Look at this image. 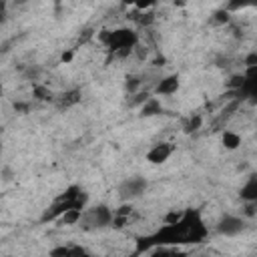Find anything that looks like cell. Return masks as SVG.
<instances>
[{"mask_svg": "<svg viewBox=\"0 0 257 257\" xmlns=\"http://www.w3.org/2000/svg\"><path fill=\"white\" fill-rule=\"evenodd\" d=\"M145 191H147V181L143 177H128L118 187V195L124 201H133V199L141 197Z\"/></svg>", "mask_w": 257, "mask_h": 257, "instance_id": "cell-2", "label": "cell"}, {"mask_svg": "<svg viewBox=\"0 0 257 257\" xmlns=\"http://www.w3.org/2000/svg\"><path fill=\"white\" fill-rule=\"evenodd\" d=\"M201 124H203V118H201L199 114H195V116H191V118L187 120L185 131H187V133H195V131H199V128H201Z\"/></svg>", "mask_w": 257, "mask_h": 257, "instance_id": "cell-15", "label": "cell"}, {"mask_svg": "<svg viewBox=\"0 0 257 257\" xmlns=\"http://www.w3.org/2000/svg\"><path fill=\"white\" fill-rule=\"evenodd\" d=\"M243 84H245V74H235V76H231V80H229V86L231 88H243Z\"/></svg>", "mask_w": 257, "mask_h": 257, "instance_id": "cell-18", "label": "cell"}, {"mask_svg": "<svg viewBox=\"0 0 257 257\" xmlns=\"http://www.w3.org/2000/svg\"><path fill=\"white\" fill-rule=\"evenodd\" d=\"M229 20V10L225 8V10H217L215 14H213V18H211V22L213 24H225Z\"/></svg>", "mask_w": 257, "mask_h": 257, "instance_id": "cell-16", "label": "cell"}, {"mask_svg": "<svg viewBox=\"0 0 257 257\" xmlns=\"http://www.w3.org/2000/svg\"><path fill=\"white\" fill-rule=\"evenodd\" d=\"M217 231L225 237H235V235L245 231V221L241 217H235V215H225L217 223Z\"/></svg>", "mask_w": 257, "mask_h": 257, "instance_id": "cell-3", "label": "cell"}, {"mask_svg": "<svg viewBox=\"0 0 257 257\" xmlns=\"http://www.w3.org/2000/svg\"><path fill=\"white\" fill-rule=\"evenodd\" d=\"M163 108H161V102L155 98V96H149L143 104H141V116H155L159 114Z\"/></svg>", "mask_w": 257, "mask_h": 257, "instance_id": "cell-8", "label": "cell"}, {"mask_svg": "<svg viewBox=\"0 0 257 257\" xmlns=\"http://www.w3.org/2000/svg\"><path fill=\"white\" fill-rule=\"evenodd\" d=\"M221 143H223L225 149L233 151V149H237V147L241 145V137H239L237 133H233V131H225V133L221 135Z\"/></svg>", "mask_w": 257, "mask_h": 257, "instance_id": "cell-10", "label": "cell"}, {"mask_svg": "<svg viewBox=\"0 0 257 257\" xmlns=\"http://www.w3.org/2000/svg\"><path fill=\"white\" fill-rule=\"evenodd\" d=\"M179 84H181L179 74H169V76H165V78L159 80L155 92H157V94H173V92L179 90Z\"/></svg>", "mask_w": 257, "mask_h": 257, "instance_id": "cell-6", "label": "cell"}, {"mask_svg": "<svg viewBox=\"0 0 257 257\" xmlns=\"http://www.w3.org/2000/svg\"><path fill=\"white\" fill-rule=\"evenodd\" d=\"M171 153H173V147H171L169 143H159V145H155V147L147 153V161H149L151 165H161V163H165V161L171 157Z\"/></svg>", "mask_w": 257, "mask_h": 257, "instance_id": "cell-5", "label": "cell"}, {"mask_svg": "<svg viewBox=\"0 0 257 257\" xmlns=\"http://www.w3.org/2000/svg\"><path fill=\"white\" fill-rule=\"evenodd\" d=\"M141 86V80H139V76H126V82H124V88L133 94V92H137V88Z\"/></svg>", "mask_w": 257, "mask_h": 257, "instance_id": "cell-17", "label": "cell"}, {"mask_svg": "<svg viewBox=\"0 0 257 257\" xmlns=\"http://www.w3.org/2000/svg\"><path fill=\"white\" fill-rule=\"evenodd\" d=\"M139 22L145 26V24H151L153 22V14L151 12H147V14H143V18H139Z\"/></svg>", "mask_w": 257, "mask_h": 257, "instance_id": "cell-20", "label": "cell"}, {"mask_svg": "<svg viewBox=\"0 0 257 257\" xmlns=\"http://www.w3.org/2000/svg\"><path fill=\"white\" fill-rule=\"evenodd\" d=\"M249 6H257V0H229L227 2V10H241V8H249Z\"/></svg>", "mask_w": 257, "mask_h": 257, "instance_id": "cell-13", "label": "cell"}, {"mask_svg": "<svg viewBox=\"0 0 257 257\" xmlns=\"http://www.w3.org/2000/svg\"><path fill=\"white\" fill-rule=\"evenodd\" d=\"M139 44V36L137 32L128 30V28H118V30H112L110 32V38L106 42V46L112 50V52H118L122 48H135Z\"/></svg>", "mask_w": 257, "mask_h": 257, "instance_id": "cell-1", "label": "cell"}, {"mask_svg": "<svg viewBox=\"0 0 257 257\" xmlns=\"http://www.w3.org/2000/svg\"><path fill=\"white\" fill-rule=\"evenodd\" d=\"M112 217H114V213L106 207V205H98V207H94V209H90L88 213H86V221H88V225H92V227H108V225H112Z\"/></svg>", "mask_w": 257, "mask_h": 257, "instance_id": "cell-4", "label": "cell"}, {"mask_svg": "<svg viewBox=\"0 0 257 257\" xmlns=\"http://www.w3.org/2000/svg\"><path fill=\"white\" fill-rule=\"evenodd\" d=\"M247 66H257V54H249L247 56Z\"/></svg>", "mask_w": 257, "mask_h": 257, "instance_id": "cell-22", "label": "cell"}, {"mask_svg": "<svg viewBox=\"0 0 257 257\" xmlns=\"http://www.w3.org/2000/svg\"><path fill=\"white\" fill-rule=\"evenodd\" d=\"M241 199L243 201H249V203H257V177H251L239 191Z\"/></svg>", "mask_w": 257, "mask_h": 257, "instance_id": "cell-7", "label": "cell"}, {"mask_svg": "<svg viewBox=\"0 0 257 257\" xmlns=\"http://www.w3.org/2000/svg\"><path fill=\"white\" fill-rule=\"evenodd\" d=\"M84 253H86V249L74 247V245H72V247H56V249L50 251L52 257H58V255H64V257H66V255H84Z\"/></svg>", "mask_w": 257, "mask_h": 257, "instance_id": "cell-11", "label": "cell"}, {"mask_svg": "<svg viewBox=\"0 0 257 257\" xmlns=\"http://www.w3.org/2000/svg\"><path fill=\"white\" fill-rule=\"evenodd\" d=\"M80 100V92L78 90H70V92H66V94H62V98H60V106H72V104H76Z\"/></svg>", "mask_w": 257, "mask_h": 257, "instance_id": "cell-12", "label": "cell"}, {"mask_svg": "<svg viewBox=\"0 0 257 257\" xmlns=\"http://www.w3.org/2000/svg\"><path fill=\"white\" fill-rule=\"evenodd\" d=\"M183 217H185V213H177V211H173V213H169V215L165 217V223H167V225H175V223H179Z\"/></svg>", "mask_w": 257, "mask_h": 257, "instance_id": "cell-19", "label": "cell"}, {"mask_svg": "<svg viewBox=\"0 0 257 257\" xmlns=\"http://www.w3.org/2000/svg\"><path fill=\"white\" fill-rule=\"evenodd\" d=\"M80 219H82V209L72 207V209L64 211L56 221H58V225H74V223H78Z\"/></svg>", "mask_w": 257, "mask_h": 257, "instance_id": "cell-9", "label": "cell"}, {"mask_svg": "<svg viewBox=\"0 0 257 257\" xmlns=\"http://www.w3.org/2000/svg\"><path fill=\"white\" fill-rule=\"evenodd\" d=\"M24 2H26V0H16V4H24Z\"/></svg>", "mask_w": 257, "mask_h": 257, "instance_id": "cell-24", "label": "cell"}, {"mask_svg": "<svg viewBox=\"0 0 257 257\" xmlns=\"http://www.w3.org/2000/svg\"><path fill=\"white\" fill-rule=\"evenodd\" d=\"M70 60H72V50H66L62 54V62H70Z\"/></svg>", "mask_w": 257, "mask_h": 257, "instance_id": "cell-23", "label": "cell"}, {"mask_svg": "<svg viewBox=\"0 0 257 257\" xmlns=\"http://www.w3.org/2000/svg\"><path fill=\"white\" fill-rule=\"evenodd\" d=\"M116 213H118V215H128V213H131V205H122V207H118Z\"/></svg>", "mask_w": 257, "mask_h": 257, "instance_id": "cell-21", "label": "cell"}, {"mask_svg": "<svg viewBox=\"0 0 257 257\" xmlns=\"http://www.w3.org/2000/svg\"><path fill=\"white\" fill-rule=\"evenodd\" d=\"M34 96L40 98V100H54L52 90L46 88V86H34Z\"/></svg>", "mask_w": 257, "mask_h": 257, "instance_id": "cell-14", "label": "cell"}]
</instances>
